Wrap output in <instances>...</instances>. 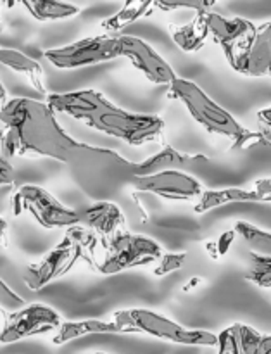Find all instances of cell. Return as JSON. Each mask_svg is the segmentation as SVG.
<instances>
[{
    "mask_svg": "<svg viewBox=\"0 0 271 354\" xmlns=\"http://www.w3.org/2000/svg\"><path fill=\"white\" fill-rule=\"evenodd\" d=\"M99 334H128L123 325L116 320H82V322H62L57 328L55 335L52 337V344L62 346L75 339L85 337V335H99Z\"/></svg>",
    "mask_w": 271,
    "mask_h": 354,
    "instance_id": "2e32d148",
    "label": "cell"
},
{
    "mask_svg": "<svg viewBox=\"0 0 271 354\" xmlns=\"http://www.w3.org/2000/svg\"><path fill=\"white\" fill-rule=\"evenodd\" d=\"M168 86L169 99L180 100L189 111L190 116L200 127L206 128L209 133L230 138L232 144H234L247 131L225 107H221L216 100L211 99L197 83L176 76Z\"/></svg>",
    "mask_w": 271,
    "mask_h": 354,
    "instance_id": "277c9868",
    "label": "cell"
},
{
    "mask_svg": "<svg viewBox=\"0 0 271 354\" xmlns=\"http://www.w3.org/2000/svg\"><path fill=\"white\" fill-rule=\"evenodd\" d=\"M152 7H154V0H124L123 7L116 14L104 19L100 26L106 33H118V31L124 30L128 24L151 14Z\"/></svg>",
    "mask_w": 271,
    "mask_h": 354,
    "instance_id": "44dd1931",
    "label": "cell"
},
{
    "mask_svg": "<svg viewBox=\"0 0 271 354\" xmlns=\"http://www.w3.org/2000/svg\"><path fill=\"white\" fill-rule=\"evenodd\" d=\"M154 7L169 12V10L176 9H190L196 12H206L209 10L204 3V0H154Z\"/></svg>",
    "mask_w": 271,
    "mask_h": 354,
    "instance_id": "4316f807",
    "label": "cell"
},
{
    "mask_svg": "<svg viewBox=\"0 0 271 354\" xmlns=\"http://www.w3.org/2000/svg\"><path fill=\"white\" fill-rule=\"evenodd\" d=\"M227 61L234 71L244 76H271V21L256 26L254 35L227 55Z\"/></svg>",
    "mask_w": 271,
    "mask_h": 354,
    "instance_id": "8fae6325",
    "label": "cell"
},
{
    "mask_svg": "<svg viewBox=\"0 0 271 354\" xmlns=\"http://www.w3.org/2000/svg\"><path fill=\"white\" fill-rule=\"evenodd\" d=\"M44 57L57 69H78L86 66L113 61L120 55V37L99 35V37L82 38L62 47L48 48Z\"/></svg>",
    "mask_w": 271,
    "mask_h": 354,
    "instance_id": "ba28073f",
    "label": "cell"
},
{
    "mask_svg": "<svg viewBox=\"0 0 271 354\" xmlns=\"http://www.w3.org/2000/svg\"><path fill=\"white\" fill-rule=\"evenodd\" d=\"M234 230L237 232L239 237L244 239L252 252L271 256V232L261 230L249 221H237Z\"/></svg>",
    "mask_w": 271,
    "mask_h": 354,
    "instance_id": "603a6c76",
    "label": "cell"
},
{
    "mask_svg": "<svg viewBox=\"0 0 271 354\" xmlns=\"http://www.w3.org/2000/svg\"><path fill=\"white\" fill-rule=\"evenodd\" d=\"M47 104L55 113L75 118L93 130L120 138L130 145L161 142L165 133L162 118L130 113L111 102L99 90L50 93L47 95Z\"/></svg>",
    "mask_w": 271,
    "mask_h": 354,
    "instance_id": "7a4b0ae2",
    "label": "cell"
},
{
    "mask_svg": "<svg viewBox=\"0 0 271 354\" xmlns=\"http://www.w3.org/2000/svg\"><path fill=\"white\" fill-rule=\"evenodd\" d=\"M0 64L19 73V75H24L35 90H38L40 93H47L44 83V68L38 61L28 57L26 54L16 50V48H0Z\"/></svg>",
    "mask_w": 271,
    "mask_h": 354,
    "instance_id": "ffe728a7",
    "label": "cell"
},
{
    "mask_svg": "<svg viewBox=\"0 0 271 354\" xmlns=\"http://www.w3.org/2000/svg\"><path fill=\"white\" fill-rule=\"evenodd\" d=\"M6 3L9 7H24L33 19L41 21V23L69 19L80 12V7L64 0H6Z\"/></svg>",
    "mask_w": 271,
    "mask_h": 354,
    "instance_id": "ac0fdd59",
    "label": "cell"
},
{
    "mask_svg": "<svg viewBox=\"0 0 271 354\" xmlns=\"http://www.w3.org/2000/svg\"><path fill=\"white\" fill-rule=\"evenodd\" d=\"M120 55L127 57L135 69H138L149 82L156 85H169L176 78V73L168 61H165L159 52L142 38L121 35Z\"/></svg>",
    "mask_w": 271,
    "mask_h": 354,
    "instance_id": "7c38bea8",
    "label": "cell"
},
{
    "mask_svg": "<svg viewBox=\"0 0 271 354\" xmlns=\"http://www.w3.org/2000/svg\"><path fill=\"white\" fill-rule=\"evenodd\" d=\"M24 306V299L17 296L2 279H0V308L6 311H16Z\"/></svg>",
    "mask_w": 271,
    "mask_h": 354,
    "instance_id": "83f0119b",
    "label": "cell"
},
{
    "mask_svg": "<svg viewBox=\"0 0 271 354\" xmlns=\"http://www.w3.org/2000/svg\"><path fill=\"white\" fill-rule=\"evenodd\" d=\"M6 235H7V221L0 216V242L6 241Z\"/></svg>",
    "mask_w": 271,
    "mask_h": 354,
    "instance_id": "d6a6232c",
    "label": "cell"
},
{
    "mask_svg": "<svg viewBox=\"0 0 271 354\" xmlns=\"http://www.w3.org/2000/svg\"><path fill=\"white\" fill-rule=\"evenodd\" d=\"M3 2H6V0H0V3H3Z\"/></svg>",
    "mask_w": 271,
    "mask_h": 354,
    "instance_id": "8d00e7d4",
    "label": "cell"
},
{
    "mask_svg": "<svg viewBox=\"0 0 271 354\" xmlns=\"http://www.w3.org/2000/svg\"><path fill=\"white\" fill-rule=\"evenodd\" d=\"M187 252H162L161 258L156 261V268L152 270L154 277H165L168 273L178 272L185 266Z\"/></svg>",
    "mask_w": 271,
    "mask_h": 354,
    "instance_id": "d4e9b609",
    "label": "cell"
},
{
    "mask_svg": "<svg viewBox=\"0 0 271 354\" xmlns=\"http://www.w3.org/2000/svg\"><path fill=\"white\" fill-rule=\"evenodd\" d=\"M104 245V252L93 266L100 275H116L127 270L152 265L162 256V248L154 239L124 230L106 239Z\"/></svg>",
    "mask_w": 271,
    "mask_h": 354,
    "instance_id": "8992f818",
    "label": "cell"
},
{
    "mask_svg": "<svg viewBox=\"0 0 271 354\" xmlns=\"http://www.w3.org/2000/svg\"><path fill=\"white\" fill-rule=\"evenodd\" d=\"M207 162V158L200 154H185V152L176 151L171 145H166L161 151L152 154L151 158L144 159L142 162H135V175L145 176L166 169H185L190 166Z\"/></svg>",
    "mask_w": 271,
    "mask_h": 354,
    "instance_id": "9a60e30c",
    "label": "cell"
},
{
    "mask_svg": "<svg viewBox=\"0 0 271 354\" xmlns=\"http://www.w3.org/2000/svg\"><path fill=\"white\" fill-rule=\"evenodd\" d=\"M239 203H263L261 194L256 189H239V187H228V189H218V190H204L203 196L196 201L194 211L197 214H204L216 207L228 206V204H239Z\"/></svg>",
    "mask_w": 271,
    "mask_h": 354,
    "instance_id": "e0dca14e",
    "label": "cell"
},
{
    "mask_svg": "<svg viewBox=\"0 0 271 354\" xmlns=\"http://www.w3.org/2000/svg\"><path fill=\"white\" fill-rule=\"evenodd\" d=\"M245 280L259 289H271V256L249 252V268Z\"/></svg>",
    "mask_w": 271,
    "mask_h": 354,
    "instance_id": "cb8c5ba5",
    "label": "cell"
},
{
    "mask_svg": "<svg viewBox=\"0 0 271 354\" xmlns=\"http://www.w3.org/2000/svg\"><path fill=\"white\" fill-rule=\"evenodd\" d=\"M258 118L261 123H265L266 127L271 128V107H266V109H261L258 113Z\"/></svg>",
    "mask_w": 271,
    "mask_h": 354,
    "instance_id": "1f68e13d",
    "label": "cell"
},
{
    "mask_svg": "<svg viewBox=\"0 0 271 354\" xmlns=\"http://www.w3.org/2000/svg\"><path fill=\"white\" fill-rule=\"evenodd\" d=\"M6 156L7 152L3 147V137L2 131H0V185H12L14 180H16V173H14L12 165Z\"/></svg>",
    "mask_w": 271,
    "mask_h": 354,
    "instance_id": "f546056e",
    "label": "cell"
},
{
    "mask_svg": "<svg viewBox=\"0 0 271 354\" xmlns=\"http://www.w3.org/2000/svg\"><path fill=\"white\" fill-rule=\"evenodd\" d=\"M200 282H203V280H200V279H197V277H196V279H192V280H190L189 283H187L185 287H183V290H187V292H189L190 289H194V287H196L197 283H200Z\"/></svg>",
    "mask_w": 271,
    "mask_h": 354,
    "instance_id": "e575fe53",
    "label": "cell"
},
{
    "mask_svg": "<svg viewBox=\"0 0 271 354\" xmlns=\"http://www.w3.org/2000/svg\"><path fill=\"white\" fill-rule=\"evenodd\" d=\"M137 192L152 194L166 201H197L204 189L199 180L183 169H166L145 176H135L131 182Z\"/></svg>",
    "mask_w": 271,
    "mask_h": 354,
    "instance_id": "30bf717a",
    "label": "cell"
},
{
    "mask_svg": "<svg viewBox=\"0 0 271 354\" xmlns=\"http://www.w3.org/2000/svg\"><path fill=\"white\" fill-rule=\"evenodd\" d=\"M3 147L10 158H48L69 166L82 182L102 156V147L75 140L55 118L47 102L16 97L0 107Z\"/></svg>",
    "mask_w": 271,
    "mask_h": 354,
    "instance_id": "6da1fadb",
    "label": "cell"
},
{
    "mask_svg": "<svg viewBox=\"0 0 271 354\" xmlns=\"http://www.w3.org/2000/svg\"><path fill=\"white\" fill-rule=\"evenodd\" d=\"M254 189L261 194L263 203H271V178H261L254 183Z\"/></svg>",
    "mask_w": 271,
    "mask_h": 354,
    "instance_id": "4dcf8cb0",
    "label": "cell"
},
{
    "mask_svg": "<svg viewBox=\"0 0 271 354\" xmlns=\"http://www.w3.org/2000/svg\"><path fill=\"white\" fill-rule=\"evenodd\" d=\"M169 33L176 47L187 54L200 50L209 38L203 12H196V17L185 24H169Z\"/></svg>",
    "mask_w": 271,
    "mask_h": 354,
    "instance_id": "d6986e66",
    "label": "cell"
},
{
    "mask_svg": "<svg viewBox=\"0 0 271 354\" xmlns=\"http://www.w3.org/2000/svg\"><path fill=\"white\" fill-rule=\"evenodd\" d=\"M6 102H7V90H6V86L0 83V107H2Z\"/></svg>",
    "mask_w": 271,
    "mask_h": 354,
    "instance_id": "836d02e7",
    "label": "cell"
},
{
    "mask_svg": "<svg viewBox=\"0 0 271 354\" xmlns=\"http://www.w3.org/2000/svg\"><path fill=\"white\" fill-rule=\"evenodd\" d=\"M80 214H82V221L85 223V227L95 232L99 237H102V241L123 230L124 223H127V218H124L121 207L111 201H97Z\"/></svg>",
    "mask_w": 271,
    "mask_h": 354,
    "instance_id": "5bb4252c",
    "label": "cell"
},
{
    "mask_svg": "<svg viewBox=\"0 0 271 354\" xmlns=\"http://www.w3.org/2000/svg\"><path fill=\"white\" fill-rule=\"evenodd\" d=\"M66 235L61 239L55 248H52L41 259L33 265H28L23 273V280L26 287L33 292H38L48 283L68 275L80 261L95 266L100 256V239L99 235L88 227L73 225L66 228Z\"/></svg>",
    "mask_w": 271,
    "mask_h": 354,
    "instance_id": "3957f363",
    "label": "cell"
},
{
    "mask_svg": "<svg viewBox=\"0 0 271 354\" xmlns=\"http://www.w3.org/2000/svg\"><path fill=\"white\" fill-rule=\"evenodd\" d=\"M204 3H206V7L209 9V7H213L214 3H216V0H204Z\"/></svg>",
    "mask_w": 271,
    "mask_h": 354,
    "instance_id": "d590c367",
    "label": "cell"
},
{
    "mask_svg": "<svg viewBox=\"0 0 271 354\" xmlns=\"http://www.w3.org/2000/svg\"><path fill=\"white\" fill-rule=\"evenodd\" d=\"M218 353L216 354H241L239 353L237 337H235L234 325L218 334Z\"/></svg>",
    "mask_w": 271,
    "mask_h": 354,
    "instance_id": "f1b7e54d",
    "label": "cell"
},
{
    "mask_svg": "<svg viewBox=\"0 0 271 354\" xmlns=\"http://www.w3.org/2000/svg\"><path fill=\"white\" fill-rule=\"evenodd\" d=\"M235 237H237V232L227 230V232H223V234H221L220 237L216 239V241L207 242L206 249H207V252H209L211 258H213V259L223 258V256L227 254L228 251H230V248H232V244H234Z\"/></svg>",
    "mask_w": 271,
    "mask_h": 354,
    "instance_id": "484cf974",
    "label": "cell"
},
{
    "mask_svg": "<svg viewBox=\"0 0 271 354\" xmlns=\"http://www.w3.org/2000/svg\"><path fill=\"white\" fill-rule=\"evenodd\" d=\"M95 354H106V353H95Z\"/></svg>",
    "mask_w": 271,
    "mask_h": 354,
    "instance_id": "74e56055",
    "label": "cell"
},
{
    "mask_svg": "<svg viewBox=\"0 0 271 354\" xmlns=\"http://www.w3.org/2000/svg\"><path fill=\"white\" fill-rule=\"evenodd\" d=\"M241 354H271V334H261L245 324L234 325Z\"/></svg>",
    "mask_w": 271,
    "mask_h": 354,
    "instance_id": "7402d4cb",
    "label": "cell"
},
{
    "mask_svg": "<svg viewBox=\"0 0 271 354\" xmlns=\"http://www.w3.org/2000/svg\"><path fill=\"white\" fill-rule=\"evenodd\" d=\"M114 320L123 325L128 334H147L173 344L197 346V348H216L218 344V335L213 332L187 328L151 310H142V308L121 310L114 313Z\"/></svg>",
    "mask_w": 271,
    "mask_h": 354,
    "instance_id": "5b68a950",
    "label": "cell"
},
{
    "mask_svg": "<svg viewBox=\"0 0 271 354\" xmlns=\"http://www.w3.org/2000/svg\"><path fill=\"white\" fill-rule=\"evenodd\" d=\"M12 211L16 216L31 214L33 220L44 228H69L82 223L80 211L71 209L48 190L38 185H21L12 196Z\"/></svg>",
    "mask_w": 271,
    "mask_h": 354,
    "instance_id": "52a82bcc",
    "label": "cell"
},
{
    "mask_svg": "<svg viewBox=\"0 0 271 354\" xmlns=\"http://www.w3.org/2000/svg\"><path fill=\"white\" fill-rule=\"evenodd\" d=\"M61 315L45 304H24L16 311L0 308V344H14L23 339L57 330Z\"/></svg>",
    "mask_w": 271,
    "mask_h": 354,
    "instance_id": "9c48e42d",
    "label": "cell"
},
{
    "mask_svg": "<svg viewBox=\"0 0 271 354\" xmlns=\"http://www.w3.org/2000/svg\"><path fill=\"white\" fill-rule=\"evenodd\" d=\"M203 16L209 37L223 48L225 57L241 48L256 31V24L244 17H225L213 10H206Z\"/></svg>",
    "mask_w": 271,
    "mask_h": 354,
    "instance_id": "4fadbf2b",
    "label": "cell"
}]
</instances>
